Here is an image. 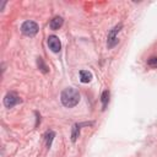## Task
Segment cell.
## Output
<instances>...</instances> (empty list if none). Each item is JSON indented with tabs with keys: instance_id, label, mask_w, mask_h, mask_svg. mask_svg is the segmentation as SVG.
I'll return each instance as SVG.
<instances>
[{
	"instance_id": "obj_9",
	"label": "cell",
	"mask_w": 157,
	"mask_h": 157,
	"mask_svg": "<svg viewBox=\"0 0 157 157\" xmlns=\"http://www.w3.org/2000/svg\"><path fill=\"white\" fill-rule=\"evenodd\" d=\"M101 101H102V105H103V109L107 107L108 102H109V91L105 90L102 92V96H101Z\"/></svg>"
},
{
	"instance_id": "obj_5",
	"label": "cell",
	"mask_w": 157,
	"mask_h": 157,
	"mask_svg": "<svg viewBox=\"0 0 157 157\" xmlns=\"http://www.w3.org/2000/svg\"><path fill=\"white\" fill-rule=\"evenodd\" d=\"M48 45L54 53H58L61 49V43L56 36H49L48 37Z\"/></svg>"
},
{
	"instance_id": "obj_2",
	"label": "cell",
	"mask_w": 157,
	"mask_h": 157,
	"mask_svg": "<svg viewBox=\"0 0 157 157\" xmlns=\"http://www.w3.org/2000/svg\"><path fill=\"white\" fill-rule=\"evenodd\" d=\"M39 27L34 21H26L21 26V32L27 37H33L37 34Z\"/></svg>"
},
{
	"instance_id": "obj_12",
	"label": "cell",
	"mask_w": 157,
	"mask_h": 157,
	"mask_svg": "<svg viewBox=\"0 0 157 157\" xmlns=\"http://www.w3.org/2000/svg\"><path fill=\"white\" fill-rule=\"evenodd\" d=\"M147 65H148L150 67L157 69V56H151V58L147 60Z\"/></svg>"
},
{
	"instance_id": "obj_7",
	"label": "cell",
	"mask_w": 157,
	"mask_h": 157,
	"mask_svg": "<svg viewBox=\"0 0 157 157\" xmlns=\"http://www.w3.org/2000/svg\"><path fill=\"white\" fill-rule=\"evenodd\" d=\"M92 78V74L88 70H81L80 71V81L82 83H88Z\"/></svg>"
},
{
	"instance_id": "obj_10",
	"label": "cell",
	"mask_w": 157,
	"mask_h": 157,
	"mask_svg": "<svg viewBox=\"0 0 157 157\" xmlns=\"http://www.w3.org/2000/svg\"><path fill=\"white\" fill-rule=\"evenodd\" d=\"M37 65H38L39 70H40L43 74H47V72H48V67H47L45 63L43 61V59H42L40 56H38V58H37Z\"/></svg>"
},
{
	"instance_id": "obj_11",
	"label": "cell",
	"mask_w": 157,
	"mask_h": 157,
	"mask_svg": "<svg viewBox=\"0 0 157 157\" xmlns=\"http://www.w3.org/2000/svg\"><path fill=\"white\" fill-rule=\"evenodd\" d=\"M45 136H47V146L50 147V146H52V141H53V139H54V136H55V132H54V131H48Z\"/></svg>"
},
{
	"instance_id": "obj_6",
	"label": "cell",
	"mask_w": 157,
	"mask_h": 157,
	"mask_svg": "<svg viewBox=\"0 0 157 157\" xmlns=\"http://www.w3.org/2000/svg\"><path fill=\"white\" fill-rule=\"evenodd\" d=\"M63 22H64V20L60 17V16H55V17H53L52 20H50V23H49V27L52 28V29H59L61 26H63Z\"/></svg>"
},
{
	"instance_id": "obj_8",
	"label": "cell",
	"mask_w": 157,
	"mask_h": 157,
	"mask_svg": "<svg viewBox=\"0 0 157 157\" xmlns=\"http://www.w3.org/2000/svg\"><path fill=\"white\" fill-rule=\"evenodd\" d=\"M78 135H80V124H75L72 126V131H71V141L75 142L77 140Z\"/></svg>"
},
{
	"instance_id": "obj_1",
	"label": "cell",
	"mask_w": 157,
	"mask_h": 157,
	"mask_svg": "<svg viewBox=\"0 0 157 157\" xmlns=\"http://www.w3.org/2000/svg\"><path fill=\"white\" fill-rule=\"evenodd\" d=\"M60 101H61V103H63L64 107L72 108V107H75L80 102V93H78V91L76 88L67 87V88H65L61 92Z\"/></svg>"
},
{
	"instance_id": "obj_4",
	"label": "cell",
	"mask_w": 157,
	"mask_h": 157,
	"mask_svg": "<svg viewBox=\"0 0 157 157\" xmlns=\"http://www.w3.org/2000/svg\"><path fill=\"white\" fill-rule=\"evenodd\" d=\"M21 102V98L16 94V93H13V92H9L5 97H4V105L6 107V108H12V107H15L17 103H20Z\"/></svg>"
},
{
	"instance_id": "obj_3",
	"label": "cell",
	"mask_w": 157,
	"mask_h": 157,
	"mask_svg": "<svg viewBox=\"0 0 157 157\" xmlns=\"http://www.w3.org/2000/svg\"><path fill=\"white\" fill-rule=\"evenodd\" d=\"M121 27H123V25L121 23H119V25H117L113 29H110V32L108 33V39H107V45H108V48H113V47H115L117 44H118V33L120 32V29H121Z\"/></svg>"
}]
</instances>
